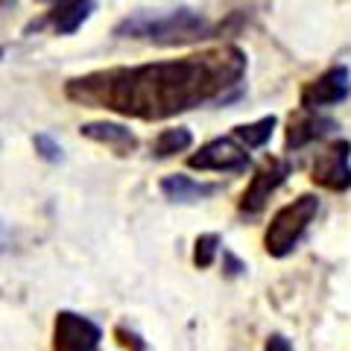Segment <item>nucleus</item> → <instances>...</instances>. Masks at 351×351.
Listing matches in <instances>:
<instances>
[{"mask_svg":"<svg viewBox=\"0 0 351 351\" xmlns=\"http://www.w3.org/2000/svg\"><path fill=\"white\" fill-rule=\"evenodd\" d=\"M249 56L240 44H217L179 59L114 64L64 82V97L85 108L158 123L240 94Z\"/></svg>","mask_w":351,"mask_h":351,"instance_id":"1","label":"nucleus"},{"mask_svg":"<svg viewBox=\"0 0 351 351\" xmlns=\"http://www.w3.org/2000/svg\"><path fill=\"white\" fill-rule=\"evenodd\" d=\"M219 24L208 18L202 9L191 6H176V9H138V12L126 15L114 27L117 38H135L147 44H158V47H179V44H196L205 38H217Z\"/></svg>","mask_w":351,"mask_h":351,"instance_id":"2","label":"nucleus"},{"mask_svg":"<svg viewBox=\"0 0 351 351\" xmlns=\"http://www.w3.org/2000/svg\"><path fill=\"white\" fill-rule=\"evenodd\" d=\"M322 211V199L316 193H299L293 202L281 205L272 214L267 232H263V249L272 258H287L293 249L302 243L307 228L313 226V219Z\"/></svg>","mask_w":351,"mask_h":351,"instance_id":"3","label":"nucleus"},{"mask_svg":"<svg viewBox=\"0 0 351 351\" xmlns=\"http://www.w3.org/2000/svg\"><path fill=\"white\" fill-rule=\"evenodd\" d=\"M293 173V164L287 158H278V156H267L263 158L255 173H252V179L246 184L243 196L237 199V214L240 217H258L263 208H267L269 196L276 193L284 182H287V176Z\"/></svg>","mask_w":351,"mask_h":351,"instance_id":"4","label":"nucleus"},{"mask_svg":"<svg viewBox=\"0 0 351 351\" xmlns=\"http://www.w3.org/2000/svg\"><path fill=\"white\" fill-rule=\"evenodd\" d=\"M311 182L331 193L351 191V141L334 138L316 152L311 164Z\"/></svg>","mask_w":351,"mask_h":351,"instance_id":"5","label":"nucleus"},{"mask_svg":"<svg viewBox=\"0 0 351 351\" xmlns=\"http://www.w3.org/2000/svg\"><path fill=\"white\" fill-rule=\"evenodd\" d=\"M188 167L199 173H246L252 167L249 149L234 135L211 138L188 156Z\"/></svg>","mask_w":351,"mask_h":351,"instance_id":"6","label":"nucleus"},{"mask_svg":"<svg viewBox=\"0 0 351 351\" xmlns=\"http://www.w3.org/2000/svg\"><path fill=\"white\" fill-rule=\"evenodd\" d=\"M348 97H351V68L348 64H331L316 80L302 85L299 108H304V112H322V108L343 106Z\"/></svg>","mask_w":351,"mask_h":351,"instance_id":"7","label":"nucleus"},{"mask_svg":"<svg viewBox=\"0 0 351 351\" xmlns=\"http://www.w3.org/2000/svg\"><path fill=\"white\" fill-rule=\"evenodd\" d=\"M103 328L94 319L76 313L59 311L53 319V351H100Z\"/></svg>","mask_w":351,"mask_h":351,"instance_id":"8","label":"nucleus"},{"mask_svg":"<svg viewBox=\"0 0 351 351\" xmlns=\"http://www.w3.org/2000/svg\"><path fill=\"white\" fill-rule=\"evenodd\" d=\"M337 129H339V123L334 117H325L319 112H304V108H299V112L290 114V120H287L284 149H287V152H299L304 147L316 144V141L331 138Z\"/></svg>","mask_w":351,"mask_h":351,"instance_id":"9","label":"nucleus"},{"mask_svg":"<svg viewBox=\"0 0 351 351\" xmlns=\"http://www.w3.org/2000/svg\"><path fill=\"white\" fill-rule=\"evenodd\" d=\"M158 191H161L164 199L173 202V205H196V202H205V199H211V196H217L223 191V184L199 182V179L184 176V173H170L158 182Z\"/></svg>","mask_w":351,"mask_h":351,"instance_id":"10","label":"nucleus"},{"mask_svg":"<svg viewBox=\"0 0 351 351\" xmlns=\"http://www.w3.org/2000/svg\"><path fill=\"white\" fill-rule=\"evenodd\" d=\"M80 135L100 147H108L112 152H117V156H132L141 144L138 135L126 123H114V120H91V123H82Z\"/></svg>","mask_w":351,"mask_h":351,"instance_id":"11","label":"nucleus"},{"mask_svg":"<svg viewBox=\"0 0 351 351\" xmlns=\"http://www.w3.org/2000/svg\"><path fill=\"white\" fill-rule=\"evenodd\" d=\"M97 3L91 0H64V3H53L50 12L44 15L41 24H47L56 36H73L88 18L94 15Z\"/></svg>","mask_w":351,"mask_h":351,"instance_id":"12","label":"nucleus"},{"mask_svg":"<svg viewBox=\"0 0 351 351\" xmlns=\"http://www.w3.org/2000/svg\"><path fill=\"white\" fill-rule=\"evenodd\" d=\"M193 147V132L188 126H173V129H161L156 141H152V158H173L179 152H188Z\"/></svg>","mask_w":351,"mask_h":351,"instance_id":"13","label":"nucleus"},{"mask_svg":"<svg viewBox=\"0 0 351 351\" xmlns=\"http://www.w3.org/2000/svg\"><path fill=\"white\" fill-rule=\"evenodd\" d=\"M276 126H278V117H276V114H263V117H258V120H252V123L234 126L232 135H234L246 149H261V147L269 144V138H272V132H276Z\"/></svg>","mask_w":351,"mask_h":351,"instance_id":"14","label":"nucleus"},{"mask_svg":"<svg viewBox=\"0 0 351 351\" xmlns=\"http://www.w3.org/2000/svg\"><path fill=\"white\" fill-rule=\"evenodd\" d=\"M219 246H223V237H219L217 232L199 234V237H196V243H193V267L196 269H208L217 261Z\"/></svg>","mask_w":351,"mask_h":351,"instance_id":"15","label":"nucleus"},{"mask_svg":"<svg viewBox=\"0 0 351 351\" xmlns=\"http://www.w3.org/2000/svg\"><path fill=\"white\" fill-rule=\"evenodd\" d=\"M32 147H36V152L44 158V161H50V164H59L64 156H62V144L53 135H47V132H38L36 138H32Z\"/></svg>","mask_w":351,"mask_h":351,"instance_id":"16","label":"nucleus"},{"mask_svg":"<svg viewBox=\"0 0 351 351\" xmlns=\"http://www.w3.org/2000/svg\"><path fill=\"white\" fill-rule=\"evenodd\" d=\"M114 337H120V346H123V348H129L132 346V351H147V346L144 343H138V334H126V328L123 325H117L114 328Z\"/></svg>","mask_w":351,"mask_h":351,"instance_id":"17","label":"nucleus"},{"mask_svg":"<svg viewBox=\"0 0 351 351\" xmlns=\"http://www.w3.org/2000/svg\"><path fill=\"white\" fill-rule=\"evenodd\" d=\"M263 351H295V348L284 334H269L267 343H263Z\"/></svg>","mask_w":351,"mask_h":351,"instance_id":"18","label":"nucleus"},{"mask_svg":"<svg viewBox=\"0 0 351 351\" xmlns=\"http://www.w3.org/2000/svg\"><path fill=\"white\" fill-rule=\"evenodd\" d=\"M223 258H226V272H228V276H240V272L246 269V263H240L232 252H223Z\"/></svg>","mask_w":351,"mask_h":351,"instance_id":"19","label":"nucleus"}]
</instances>
